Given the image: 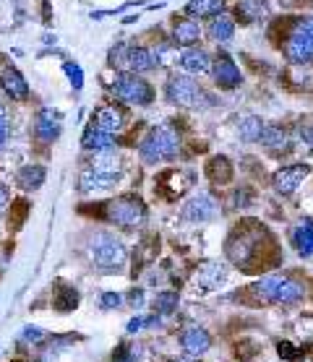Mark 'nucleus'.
Here are the masks:
<instances>
[{
    "instance_id": "nucleus-1",
    "label": "nucleus",
    "mask_w": 313,
    "mask_h": 362,
    "mask_svg": "<svg viewBox=\"0 0 313 362\" xmlns=\"http://www.w3.org/2000/svg\"><path fill=\"white\" fill-rule=\"evenodd\" d=\"M120 175H123V169H120V162H117L115 154L112 151H102V154L94 157L92 167L81 172L78 188L87 190V193L89 190H108V188H112L120 180Z\"/></svg>"
},
{
    "instance_id": "nucleus-2",
    "label": "nucleus",
    "mask_w": 313,
    "mask_h": 362,
    "mask_svg": "<svg viewBox=\"0 0 313 362\" xmlns=\"http://www.w3.org/2000/svg\"><path fill=\"white\" fill-rule=\"evenodd\" d=\"M177 151H180V141H177V133L173 128L167 126H156L152 128L144 141H141V146H138V154L144 162L149 165H156V162H170V159L177 157Z\"/></svg>"
},
{
    "instance_id": "nucleus-3",
    "label": "nucleus",
    "mask_w": 313,
    "mask_h": 362,
    "mask_svg": "<svg viewBox=\"0 0 313 362\" xmlns=\"http://www.w3.org/2000/svg\"><path fill=\"white\" fill-rule=\"evenodd\" d=\"M89 253H92V261L108 274H112L115 269H123L128 261V248L110 232H99V235L92 237Z\"/></svg>"
},
{
    "instance_id": "nucleus-4",
    "label": "nucleus",
    "mask_w": 313,
    "mask_h": 362,
    "mask_svg": "<svg viewBox=\"0 0 313 362\" xmlns=\"http://www.w3.org/2000/svg\"><path fill=\"white\" fill-rule=\"evenodd\" d=\"M254 292L266 300V303H298L303 297V284L290 279V276H264L261 282L254 287Z\"/></svg>"
},
{
    "instance_id": "nucleus-5",
    "label": "nucleus",
    "mask_w": 313,
    "mask_h": 362,
    "mask_svg": "<svg viewBox=\"0 0 313 362\" xmlns=\"http://www.w3.org/2000/svg\"><path fill=\"white\" fill-rule=\"evenodd\" d=\"M112 91H115V97L120 102L136 105V107H147V105H152V99H154L152 86L141 79V73H133V70L117 73L115 81H112Z\"/></svg>"
},
{
    "instance_id": "nucleus-6",
    "label": "nucleus",
    "mask_w": 313,
    "mask_h": 362,
    "mask_svg": "<svg viewBox=\"0 0 313 362\" xmlns=\"http://www.w3.org/2000/svg\"><path fill=\"white\" fill-rule=\"evenodd\" d=\"M108 219L115 227H120V229H136L138 225H144L147 209H144V204L138 198L123 196L108 204Z\"/></svg>"
},
{
    "instance_id": "nucleus-7",
    "label": "nucleus",
    "mask_w": 313,
    "mask_h": 362,
    "mask_svg": "<svg viewBox=\"0 0 313 362\" xmlns=\"http://www.w3.org/2000/svg\"><path fill=\"white\" fill-rule=\"evenodd\" d=\"M167 99L180 107H198L206 99V94L191 76H173L167 81Z\"/></svg>"
},
{
    "instance_id": "nucleus-8",
    "label": "nucleus",
    "mask_w": 313,
    "mask_h": 362,
    "mask_svg": "<svg viewBox=\"0 0 313 362\" xmlns=\"http://www.w3.org/2000/svg\"><path fill=\"white\" fill-rule=\"evenodd\" d=\"M284 55L290 63H298V66L313 63V34L293 27V34L284 42Z\"/></svg>"
},
{
    "instance_id": "nucleus-9",
    "label": "nucleus",
    "mask_w": 313,
    "mask_h": 362,
    "mask_svg": "<svg viewBox=\"0 0 313 362\" xmlns=\"http://www.w3.org/2000/svg\"><path fill=\"white\" fill-rule=\"evenodd\" d=\"M308 172H311V167L308 165H290V167H282L277 175H274L272 186L277 193H282V196H290V193H295L298 188H300V183H303L305 177H308Z\"/></svg>"
},
{
    "instance_id": "nucleus-10",
    "label": "nucleus",
    "mask_w": 313,
    "mask_h": 362,
    "mask_svg": "<svg viewBox=\"0 0 313 362\" xmlns=\"http://www.w3.org/2000/svg\"><path fill=\"white\" fill-rule=\"evenodd\" d=\"M212 76H214V84L222 89H235L243 84V76H240V68L233 63L230 55H217L212 60V70H209Z\"/></svg>"
},
{
    "instance_id": "nucleus-11",
    "label": "nucleus",
    "mask_w": 313,
    "mask_h": 362,
    "mask_svg": "<svg viewBox=\"0 0 313 362\" xmlns=\"http://www.w3.org/2000/svg\"><path fill=\"white\" fill-rule=\"evenodd\" d=\"M126 126V115H123V110L115 107V105H105V107H99L94 115H92V128H97L102 133H110V136H115L120 133Z\"/></svg>"
},
{
    "instance_id": "nucleus-12",
    "label": "nucleus",
    "mask_w": 313,
    "mask_h": 362,
    "mask_svg": "<svg viewBox=\"0 0 313 362\" xmlns=\"http://www.w3.org/2000/svg\"><path fill=\"white\" fill-rule=\"evenodd\" d=\"M177 66L186 70L188 76H204L212 70V58H209V52L198 47H186L180 55H177Z\"/></svg>"
},
{
    "instance_id": "nucleus-13",
    "label": "nucleus",
    "mask_w": 313,
    "mask_h": 362,
    "mask_svg": "<svg viewBox=\"0 0 313 362\" xmlns=\"http://www.w3.org/2000/svg\"><path fill=\"white\" fill-rule=\"evenodd\" d=\"M214 216H217V204L214 198L206 196V193L194 196L183 206V219H188V222H209Z\"/></svg>"
},
{
    "instance_id": "nucleus-14",
    "label": "nucleus",
    "mask_w": 313,
    "mask_h": 362,
    "mask_svg": "<svg viewBox=\"0 0 313 362\" xmlns=\"http://www.w3.org/2000/svg\"><path fill=\"white\" fill-rule=\"evenodd\" d=\"M0 86H3V91H6L10 99H16V102H24V99L29 97V84H27V79H24L16 68L0 70Z\"/></svg>"
},
{
    "instance_id": "nucleus-15",
    "label": "nucleus",
    "mask_w": 313,
    "mask_h": 362,
    "mask_svg": "<svg viewBox=\"0 0 313 362\" xmlns=\"http://www.w3.org/2000/svg\"><path fill=\"white\" fill-rule=\"evenodd\" d=\"M60 126H63V120H60L58 112L42 110L37 115V128H34V133H37V138L42 144H52V141L60 136Z\"/></svg>"
},
{
    "instance_id": "nucleus-16",
    "label": "nucleus",
    "mask_w": 313,
    "mask_h": 362,
    "mask_svg": "<svg viewBox=\"0 0 313 362\" xmlns=\"http://www.w3.org/2000/svg\"><path fill=\"white\" fill-rule=\"evenodd\" d=\"M198 37H201V27L194 19H175V24H173V42L177 47H194Z\"/></svg>"
},
{
    "instance_id": "nucleus-17",
    "label": "nucleus",
    "mask_w": 313,
    "mask_h": 362,
    "mask_svg": "<svg viewBox=\"0 0 313 362\" xmlns=\"http://www.w3.org/2000/svg\"><path fill=\"white\" fill-rule=\"evenodd\" d=\"M180 344H183V349L188 354H204L209 347H212V339H209V333L204 329H198V326H188L183 329L180 333Z\"/></svg>"
},
{
    "instance_id": "nucleus-18",
    "label": "nucleus",
    "mask_w": 313,
    "mask_h": 362,
    "mask_svg": "<svg viewBox=\"0 0 313 362\" xmlns=\"http://www.w3.org/2000/svg\"><path fill=\"white\" fill-rule=\"evenodd\" d=\"M126 66L133 73H147V70L156 68L159 66V60H156V52L149 47H128V58H126Z\"/></svg>"
},
{
    "instance_id": "nucleus-19",
    "label": "nucleus",
    "mask_w": 313,
    "mask_h": 362,
    "mask_svg": "<svg viewBox=\"0 0 313 362\" xmlns=\"http://www.w3.org/2000/svg\"><path fill=\"white\" fill-rule=\"evenodd\" d=\"M225 282V266L217 261H206L198 271H196V284H201V289H214Z\"/></svg>"
},
{
    "instance_id": "nucleus-20",
    "label": "nucleus",
    "mask_w": 313,
    "mask_h": 362,
    "mask_svg": "<svg viewBox=\"0 0 313 362\" xmlns=\"http://www.w3.org/2000/svg\"><path fill=\"white\" fill-rule=\"evenodd\" d=\"M81 146L87 149V151L102 154V151H112L115 141H112V136H110V133H102V130H97V128L89 126L87 133H84V138H81Z\"/></svg>"
},
{
    "instance_id": "nucleus-21",
    "label": "nucleus",
    "mask_w": 313,
    "mask_h": 362,
    "mask_svg": "<svg viewBox=\"0 0 313 362\" xmlns=\"http://www.w3.org/2000/svg\"><path fill=\"white\" fill-rule=\"evenodd\" d=\"M293 245L300 255H313V222L303 219L293 229Z\"/></svg>"
},
{
    "instance_id": "nucleus-22",
    "label": "nucleus",
    "mask_w": 313,
    "mask_h": 362,
    "mask_svg": "<svg viewBox=\"0 0 313 362\" xmlns=\"http://www.w3.org/2000/svg\"><path fill=\"white\" fill-rule=\"evenodd\" d=\"M235 34V19L227 13H217L209 24V37L214 42H230Z\"/></svg>"
},
{
    "instance_id": "nucleus-23",
    "label": "nucleus",
    "mask_w": 313,
    "mask_h": 362,
    "mask_svg": "<svg viewBox=\"0 0 313 362\" xmlns=\"http://www.w3.org/2000/svg\"><path fill=\"white\" fill-rule=\"evenodd\" d=\"M225 8V0H188V16L196 19H214L217 13H222Z\"/></svg>"
},
{
    "instance_id": "nucleus-24",
    "label": "nucleus",
    "mask_w": 313,
    "mask_h": 362,
    "mask_svg": "<svg viewBox=\"0 0 313 362\" xmlns=\"http://www.w3.org/2000/svg\"><path fill=\"white\" fill-rule=\"evenodd\" d=\"M261 130H264V123H261L259 115H245V118H240V123H238V136L243 138V141H248V144L259 141V138H261Z\"/></svg>"
},
{
    "instance_id": "nucleus-25",
    "label": "nucleus",
    "mask_w": 313,
    "mask_h": 362,
    "mask_svg": "<svg viewBox=\"0 0 313 362\" xmlns=\"http://www.w3.org/2000/svg\"><path fill=\"white\" fill-rule=\"evenodd\" d=\"M42 183H45V167H39V165L21 167L19 186L24 188V190H37V188H42Z\"/></svg>"
},
{
    "instance_id": "nucleus-26",
    "label": "nucleus",
    "mask_w": 313,
    "mask_h": 362,
    "mask_svg": "<svg viewBox=\"0 0 313 362\" xmlns=\"http://www.w3.org/2000/svg\"><path fill=\"white\" fill-rule=\"evenodd\" d=\"M259 141H261L266 149H272V151H284V149H287V133H284L279 126H264Z\"/></svg>"
},
{
    "instance_id": "nucleus-27",
    "label": "nucleus",
    "mask_w": 313,
    "mask_h": 362,
    "mask_svg": "<svg viewBox=\"0 0 313 362\" xmlns=\"http://www.w3.org/2000/svg\"><path fill=\"white\" fill-rule=\"evenodd\" d=\"M266 10H269L266 8V0H240V3H238V13H240V19H245L248 24L266 16Z\"/></svg>"
},
{
    "instance_id": "nucleus-28",
    "label": "nucleus",
    "mask_w": 313,
    "mask_h": 362,
    "mask_svg": "<svg viewBox=\"0 0 313 362\" xmlns=\"http://www.w3.org/2000/svg\"><path fill=\"white\" fill-rule=\"evenodd\" d=\"M175 308H177V292H173V289H165V292L156 294V300H154V310H156V313L170 315V313H175Z\"/></svg>"
},
{
    "instance_id": "nucleus-29",
    "label": "nucleus",
    "mask_w": 313,
    "mask_h": 362,
    "mask_svg": "<svg viewBox=\"0 0 313 362\" xmlns=\"http://www.w3.org/2000/svg\"><path fill=\"white\" fill-rule=\"evenodd\" d=\"M230 175H233V169H230V162H227L225 157L212 159V177H214V180H219V183H227V180H230Z\"/></svg>"
},
{
    "instance_id": "nucleus-30",
    "label": "nucleus",
    "mask_w": 313,
    "mask_h": 362,
    "mask_svg": "<svg viewBox=\"0 0 313 362\" xmlns=\"http://www.w3.org/2000/svg\"><path fill=\"white\" fill-rule=\"evenodd\" d=\"M76 305H78L76 289H66V292H63V297H58V300H55V308H58L60 313H68V310H73Z\"/></svg>"
},
{
    "instance_id": "nucleus-31",
    "label": "nucleus",
    "mask_w": 313,
    "mask_h": 362,
    "mask_svg": "<svg viewBox=\"0 0 313 362\" xmlns=\"http://www.w3.org/2000/svg\"><path fill=\"white\" fill-rule=\"evenodd\" d=\"M63 70H66V76L71 79L73 89H81V86H84V73H81V68H78L76 63H63Z\"/></svg>"
},
{
    "instance_id": "nucleus-32",
    "label": "nucleus",
    "mask_w": 313,
    "mask_h": 362,
    "mask_svg": "<svg viewBox=\"0 0 313 362\" xmlns=\"http://www.w3.org/2000/svg\"><path fill=\"white\" fill-rule=\"evenodd\" d=\"M120 305H123V297L117 292H102V297H99V308L102 310H115Z\"/></svg>"
},
{
    "instance_id": "nucleus-33",
    "label": "nucleus",
    "mask_w": 313,
    "mask_h": 362,
    "mask_svg": "<svg viewBox=\"0 0 313 362\" xmlns=\"http://www.w3.org/2000/svg\"><path fill=\"white\" fill-rule=\"evenodd\" d=\"M21 336H24L27 342H42V339H45V331L37 329V326H27V329L21 331Z\"/></svg>"
},
{
    "instance_id": "nucleus-34",
    "label": "nucleus",
    "mask_w": 313,
    "mask_h": 362,
    "mask_svg": "<svg viewBox=\"0 0 313 362\" xmlns=\"http://www.w3.org/2000/svg\"><path fill=\"white\" fill-rule=\"evenodd\" d=\"M128 303H131V308H141L144 305V289H131Z\"/></svg>"
},
{
    "instance_id": "nucleus-35",
    "label": "nucleus",
    "mask_w": 313,
    "mask_h": 362,
    "mask_svg": "<svg viewBox=\"0 0 313 362\" xmlns=\"http://www.w3.org/2000/svg\"><path fill=\"white\" fill-rule=\"evenodd\" d=\"M6 138H8V118H6V112L0 107V146L6 144Z\"/></svg>"
},
{
    "instance_id": "nucleus-36",
    "label": "nucleus",
    "mask_w": 313,
    "mask_h": 362,
    "mask_svg": "<svg viewBox=\"0 0 313 362\" xmlns=\"http://www.w3.org/2000/svg\"><path fill=\"white\" fill-rule=\"evenodd\" d=\"M295 29H303L308 34H313V16H305V19L295 21Z\"/></svg>"
},
{
    "instance_id": "nucleus-37",
    "label": "nucleus",
    "mask_w": 313,
    "mask_h": 362,
    "mask_svg": "<svg viewBox=\"0 0 313 362\" xmlns=\"http://www.w3.org/2000/svg\"><path fill=\"white\" fill-rule=\"evenodd\" d=\"M115 362H138L136 349H131V354H123V349H120V354L115 357Z\"/></svg>"
},
{
    "instance_id": "nucleus-38",
    "label": "nucleus",
    "mask_w": 313,
    "mask_h": 362,
    "mask_svg": "<svg viewBox=\"0 0 313 362\" xmlns=\"http://www.w3.org/2000/svg\"><path fill=\"white\" fill-rule=\"evenodd\" d=\"M300 138H303L308 146H313V126H305L300 128Z\"/></svg>"
},
{
    "instance_id": "nucleus-39",
    "label": "nucleus",
    "mask_w": 313,
    "mask_h": 362,
    "mask_svg": "<svg viewBox=\"0 0 313 362\" xmlns=\"http://www.w3.org/2000/svg\"><path fill=\"white\" fill-rule=\"evenodd\" d=\"M144 318H133V321H128V333H136V331H141V326H144Z\"/></svg>"
},
{
    "instance_id": "nucleus-40",
    "label": "nucleus",
    "mask_w": 313,
    "mask_h": 362,
    "mask_svg": "<svg viewBox=\"0 0 313 362\" xmlns=\"http://www.w3.org/2000/svg\"><path fill=\"white\" fill-rule=\"evenodd\" d=\"M8 206V190H6V186H0V211Z\"/></svg>"
},
{
    "instance_id": "nucleus-41",
    "label": "nucleus",
    "mask_w": 313,
    "mask_h": 362,
    "mask_svg": "<svg viewBox=\"0 0 313 362\" xmlns=\"http://www.w3.org/2000/svg\"><path fill=\"white\" fill-rule=\"evenodd\" d=\"M177 362H191V360H177Z\"/></svg>"
}]
</instances>
